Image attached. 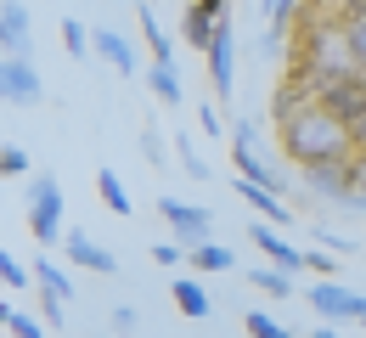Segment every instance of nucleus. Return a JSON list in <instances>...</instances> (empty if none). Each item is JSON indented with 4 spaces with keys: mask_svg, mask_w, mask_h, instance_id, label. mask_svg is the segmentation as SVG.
Returning a JSON list of instances; mask_svg holds the SVG:
<instances>
[{
    "mask_svg": "<svg viewBox=\"0 0 366 338\" xmlns=\"http://www.w3.org/2000/svg\"><path fill=\"white\" fill-rule=\"evenodd\" d=\"M40 322H46V327H68V304H56V299L40 293Z\"/></svg>",
    "mask_w": 366,
    "mask_h": 338,
    "instance_id": "nucleus-28",
    "label": "nucleus"
},
{
    "mask_svg": "<svg viewBox=\"0 0 366 338\" xmlns=\"http://www.w3.org/2000/svg\"><path fill=\"white\" fill-rule=\"evenodd\" d=\"M321 107H327V113H338L344 124L366 119V74H361V68H350V74L321 79Z\"/></svg>",
    "mask_w": 366,
    "mask_h": 338,
    "instance_id": "nucleus-5",
    "label": "nucleus"
},
{
    "mask_svg": "<svg viewBox=\"0 0 366 338\" xmlns=\"http://www.w3.org/2000/svg\"><path fill=\"white\" fill-rule=\"evenodd\" d=\"M96 192H102V203H107L113 214H136V209H130V192H124V181H119L113 169H96Z\"/></svg>",
    "mask_w": 366,
    "mask_h": 338,
    "instance_id": "nucleus-20",
    "label": "nucleus"
},
{
    "mask_svg": "<svg viewBox=\"0 0 366 338\" xmlns=\"http://www.w3.org/2000/svg\"><path fill=\"white\" fill-rule=\"evenodd\" d=\"M136 23H141V40H147V51H152V62H175V40L158 29V17H152V6H147V0L136 6Z\"/></svg>",
    "mask_w": 366,
    "mask_h": 338,
    "instance_id": "nucleus-18",
    "label": "nucleus"
},
{
    "mask_svg": "<svg viewBox=\"0 0 366 338\" xmlns=\"http://www.w3.org/2000/svg\"><path fill=\"white\" fill-rule=\"evenodd\" d=\"M175 152H181V169L192 175V181H209V164L197 158V146H192V136H175Z\"/></svg>",
    "mask_w": 366,
    "mask_h": 338,
    "instance_id": "nucleus-25",
    "label": "nucleus"
},
{
    "mask_svg": "<svg viewBox=\"0 0 366 338\" xmlns=\"http://www.w3.org/2000/svg\"><path fill=\"white\" fill-rule=\"evenodd\" d=\"M192 6H197L203 17H214V23H220V17H226V6H231V0H192Z\"/></svg>",
    "mask_w": 366,
    "mask_h": 338,
    "instance_id": "nucleus-32",
    "label": "nucleus"
},
{
    "mask_svg": "<svg viewBox=\"0 0 366 338\" xmlns=\"http://www.w3.org/2000/svg\"><path fill=\"white\" fill-rule=\"evenodd\" d=\"M0 175H6V181L29 175V152H23V146H0Z\"/></svg>",
    "mask_w": 366,
    "mask_h": 338,
    "instance_id": "nucleus-26",
    "label": "nucleus"
},
{
    "mask_svg": "<svg viewBox=\"0 0 366 338\" xmlns=\"http://www.w3.org/2000/svg\"><path fill=\"white\" fill-rule=\"evenodd\" d=\"M186 259H192V265H197V271H237V254H231L226 242H197V248H192V254H186Z\"/></svg>",
    "mask_w": 366,
    "mask_h": 338,
    "instance_id": "nucleus-19",
    "label": "nucleus"
},
{
    "mask_svg": "<svg viewBox=\"0 0 366 338\" xmlns=\"http://www.w3.org/2000/svg\"><path fill=\"white\" fill-rule=\"evenodd\" d=\"M91 51L107 62V68H119V74H136V51H130V40H124L119 29H91Z\"/></svg>",
    "mask_w": 366,
    "mask_h": 338,
    "instance_id": "nucleus-13",
    "label": "nucleus"
},
{
    "mask_svg": "<svg viewBox=\"0 0 366 338\" xmlns=\"http://www.w3.org/2000/svg\"><path fill=\"white\" fill-rule=\"evenodd\" d=\"M46 96V79L34 68V56H0V101L11 107H34Z\"/></svg>",
    "mask_w": 366,
    "mask_h": 338,
    "instance_id": "nucleus-4",
    "label": "nucleus"
},
{
    "mask_svg": "<svg viewBox=\"0 0 366 338\" xmlns=\"http://www.w3.org/2000/svg\"><path fill=\"white\" fill-rule=\"evenodd\" d=\"M152 259H158V265H181V259H186V248H181L175 237H169V242H152Z\"/></svg>",
    "mask_w": 366,
    "mask_h": 338,
    "instance_id": "nucleus-30",
    "label": "nucleus"
},
{
    "mask_svg": "<svg viewBox=\"0 0 366 338\" xmlns=\"http://www.w3.org/2000/svg\"><path fill=\"white\" fill-rule=\"evenodd\" d=\"M34 288L46 293V299H56V304H68V299H74V282H68V271H62L51 254H40V259H34Z\"/></svg>",
    "mask_w": 366,
    "mask_h": 338,
    "instance_id": "nucleus-15",
    "label": "nucleus"
},
{
    "mask_svg": "<svg viewBox=\"0 0 366 338\" xmlns=\"http://www.w3.org/2000/svg\"><path fill=\"white\" fill-rule=\"evenodd\" d=\"M23 209H29V232H34V242H40V248H56L62 232H68V220H62V209H68V203H62V187H56L51 175H34Z\"/></svg>",
    "mask_w": 366,
    "mask_h": 338,
    "instance_id": "nucleus-2",
    "label": "nucleus"
},
{
    "mask_svg": "<svg viewBox=\"0 0 366 338\" xmlns=\"http://www.w3.org/2000/svg\"><path fill=\"white\" fill-rule=\"evenodd\" d=\"M310 310H316L327 327H344V322H366V299L344 282H316L310 288Z\"/></svg>",
    "mask_w": 366,
    "mask_h": 338,
    "instance_id": "nucleus-6",
    "label": "nucleus"
},
{
    "mask_svg": "<svg viewBox=\"0 0 366 338\" xmlns=\"http://www.w3.org/2000/svg\"><path fill=\"white\" fill-rule=\"evenodd\" d=\"M361 327H366V322H361Z\"/></svg>",
    "mask_w": 366,
    "mask_h": 338,
    "instance_id": "nucleus-38",
    "label": "nucleus"
},
{
    "mask_svg": "<svg viewBox=\"0 0 366 338\" xmlns=\"http://www.w3.org/2000/svg\"><path fill=\"white\" fill-rule=\"evenodd\" d=\"M310 271H316L321 282H338V259L332 254H310Z\"/></svg>",
    "mask_w": 366,
    "mask_h": 338,
    "instance_id": "nucleus-31",
    "label": "nucleus"
},
{
    "mask_svg": "<svg viewBox=\"0 0 366 338\" xmlns=\"http://www.w3.org/2000/svg\"><path fill=\"white\" fill-rule=\"evenodd\" d=\"M310 338H344V333H338V327H327V322H321V327H316V333H310Z\"/></svg>",
    "mask_w": 366,
    "mask_h": 338,
    "instance_id": "nucleus-35",
    "label": "nucleus"
},
{
    "mask_svg": "<svg viewBox=\"0 0 366 338\" xmlns=\"http://www.w3.org/2000/svg\"><path fill=\"white\" fill-rule=\"evenodd\" d=\"M6 333H11V338H46V322H40V316H29V310H17Z\"/></svg>",
    "mask_w": 366,
    "mask_h": 338,
    "instance_id": "nucleus-27",
    "label": "nucleus"
},
{
    "mask_svg": "<svg viewBox=\"0 0 366 338\" xmlns=\"http://www.w3.org/2000/svg\"><path fill=\"white\" fill-rule=\"evenodd\" d=\"M147 85H152V96L164 101V107H181V101H186L181 68H175V62H152V68H147Z\"/></svg>",
    "mask_w": 366,
    "mask_h": 338,
    "instance_id": "nucleus-17",
    "label": "nucleus"
},
{
    "mask_svg": "<svg viewBox=\"0 0 366 338\" xmlns=\"http://www.w3.org/2000/svg\"><path fill=\"white\" fill-rule=\"evenodd\" d=\"M169 299H175V310H181V316H192V322H203V316L214 310V299L203 293V282H192V277H175Z\"/></svg>",
    "mask_w": 366,
    "mask_h": 338,
    "instance_id": "nucleus-16",
    "label": "nucleus"
},
{
    "mask_svg": "<svg viewBox=\"0 0 366 338\" xmlns=\"http://www.w3.org/2000/svg\"><path fill=\"white\" fill-rule=\"evenodd\" d=\"M338 23H344V40L355 51V68L366 74V0H338Z\"/></svg>",
    "mask_w": 366,
    "mask_h": 338,
    "instance_id": "nucleus-14",
    "label": "nucleus"
},
{
    "mask_svg": "<svg viewBox=\"0 0 366 338\" xmlns=\"http://www.w3.org/2000/svg\"><path fill=\"white\" fill-rule=\"evenodd\" d=\"M0 56H6V51H0Z\"/></svg>",
    "mask_w": 366,
    "mask_h": 338,
    "instance_id": "nucleus-37",
    "label": "nucleus"
},
{
    "mask_svg": "<svg viewBox=\"0 0 366 338\" xmlns=\"http://www.w3.org/2000/svg\"><path fill=\"white\" fill-rule=\"evenodd\" d=\"M62 248H68V265H79V271H96V277H119V259H113L107 248H96L91 232L68 226V232H62Z\"/></svg>",
    "mask_w": 366,
    "mask_h": 338,
    "instance_id": "nucleus-9",
    "label": "nucleus"
},
{
    "mask_svg": "<svg viewBox=\"0 0 366 338\" xmlns=\"http://www.w3.org/2000/svg\"><path fill=\"white\" fill-rule=\"evenodd\" d=\"M231 187H237V197H242V203H248V209H254L265 226H276V232H282V226H293V209H282V192H271V187H254V181H242V175H237Z\"/></svg>",
    "mask_w": 366,
    "mask_h": 338,
    "instance_id": "nucleus-11",
    "label": "nucleus"
},
{
    "mask_svg": "<svg viewBox=\"0 0 366 338\" xmlns=\"http://www.w3.org/2000/svg\"><path fill=\"white\" fill-rule=\"evenodd\" d=\"M11 316H17V310H11L6 299H0V327H11Z\"/></svg>",
    "mask_w": 366,
    "mask_h": 338,
    "instance_id": "nucleus-36",
    "label": "nucleus"
},
{
    "mask_svg": "<svg viewBox=\"0 0 366 338\" xmlns=\"http://www.w3.org/2000/svg\"><path fill=\"white\" fill-rule=\"evenodd\" d=\"M0 51H6V56H34L29 6H23V0H0Z\"/></svg>",
    "mask_w": 366,
    "mask_h": 338,
    "instance_id": "nucleus-10",
    "label": "nucleus"
},
{
    "mask_svg": "<svg viewBox=\"0 0 366 338\" xmlns=\"http://www.w3.org/2000/svg\"><path fill=\"white\" fill-rule=\"evenodd\" d=\"M62 51H68V56H96L91 51V29H85L79 17H62Z\"/></svg>",
    "mask_w": 366,
    "mask_h": 338,
    "instance_id": "nucleus-23",
    "label": "nucleus"
},
{
    "mask_svg": "<svg viewBox=\"0 0 366 338\" xmlns=\"http://www.w3.org/2000/svg\"><path fill=\"white\" fill-rule=\"evenodd\" d=\"M248 242H254V248H259V254L271 259L276 271H287V277H299V271H310V254H299V248H293V242L282 237L276 226H265V220H259V226H248Z\"/></svg>",
    "mask_w": 366,
    "mask_h": 338,
    "instance_id": "nucleus-8",
    "label": "nucleus"
},
{
    "mask_svg": "<svg viewBox=\"0 0 366 338\" xmlns=\"http://www.w3.org/2000/svg\"><path fill=\"white\" fill-rule=\"evenodd\" d=\"M0 288H11V293L34 288V265H23V259H11V254L0 248Z\"/></svg>",
    "mask_w": 366,
    "mask_h": 338,
    "instance_id": "nucleus-22",
    "label": "nucleus"
},
{
    "mask_svg": "<svg viewBox=\"0 0 366 338\" xmlns=\"http://www.w3.org/2000/svg\"><path fill=\"white\" fill-rule=\"evenodd\" d=\"M197 124H203V136H220V130H226V119H220V107H214V101H203V107H197Z\"/></svg>",
    "mask_w": 366,
    "mask_h": 338,
    "instance_id": "nucleus-29",
    "label": "nucleus"
},
{
    "mask_svg": "<svg viewBox=\"0 0 366 338\" xmlns=\"http://www.w3.org/2000/svg\"><path fill=\"white\" fill-rule=\"evenodd\" d=\"M350 175H355V192H366V152L350 158Z\"/></svg>",
    "mask_w": 366,
    "mask_h": 338,
    "instance_id": "nucleus-33",
    "label": "nucleus"
},
{
    "mask_svg": "<svg viewBox=\"0 0 366 338\" xmlns=\"http://www.w3.org/2000/svg\"><path fill=\"white\" fill-rule=\"evenodd\" d=\"M158 214L169 220V232H175V242H181L186 254L197 242H209V232H214V214L197 209V203H186V197H158Z\"/></svg>",
    "mask_w": 366,
    "mask_h": 338,
    "instance_id": "nucleus-3",
    "label": "nucleus"
},
{
    "mask_svg": "<svg viewBox=\"0 0 366 338\" xmlns=\"http://www.w3.org/2000/svg\"><path fill=\"white\" fill-rule=\"evenodd\" d=\"M271 119H276V141H282V152H287L299 169H310V164H350V158H355L350 124H344L338 113H327L321 101H310V107H287V113H271Z\"/></svg>",
    "mask_w": 366,
    "mask_h": 338,
    "instance_id": "nucleus-1",
    "label": "nucleus"
},
{
    "mask_svg": "<svg viewBox=\"0 0 366 338\" xmlns=\"http://www.w3.org/2000/svg\"><path fill=\"white\" fill-rule=\"evenodd\" d=\"M248 282L259 293H271V299H293V277L287 271H276V265H259V271H248Z\"/></svg>",
    "mask_w": 366,
    "mask_h": 338,
    "instance_id": "nucleus-21",
    "label": "nucleus"
},
{
    "mask_svg": "<svg viewBox=\"0 0 366 338\" xmlns=\"http://www.w3.org/2000/svg\"><path fill=\"white\" fill-rule=\"evenodd\" d=\"M209 85H214V96H220V101L237 91V34H231V17H220L214 46H209Z\"/></svg>",
    "mask_w": 366,
    "mask_h": 338,
    "instance_id": "nucleus-7",
    "label": "nucleus"
},
{
    "mask_svg": "<svg viewBox=\"0 0 366 338\" xmlns=\"http://www.w3.org/2000/svg\"><path fill=\"white\" fill-rule=\"evenodd\" d=\"M113 327H119V333H130V327H136V310H130V304H119V310H113Z\"/></svg>",
    "mask_w": 366,
    "mask_h": 338,
    "instance_id": "nucleus-34",
    "label": "nucleus"
},
{
    "mask_svg": "<svg viewBox=\"0 0 366 338\" xmlns=\"http://www.w3.org/2000/svg\"><path fill=\"white\" fill-rule=\"evenodd\" d=\"M242 327H248V338H293L276 316H265V310H242Z\"/></svg>",
    "mask_w": 366,
    "mask_h": 338,
    "instance_id": "nucleus-24",
    "label": "nucleus"
},
{
    "mask_svg": "<svg viewBox=\"0 0 366 338\" xmlns=\"http://www.w3.org/2000/svg\"><path fill=\"white\" fill-rule=\"evenodd\" d=\"M305 187H310L316 197L350 203V192H355V175H350V164H310V169H305Z\"/></svg>",
    "mask_w": 366,
    "mask_h": 338,
    "instance_id": "nucleus-12",
    "label": "nucleus"
}]
</instances>
